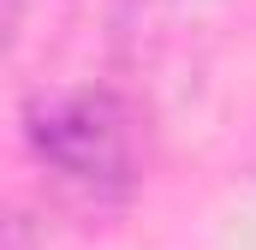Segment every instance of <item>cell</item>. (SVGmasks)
<instances>
[{
	"mask_svg": "<svg viewBox=\"0 0 256 250\" xmlns=\"http://www.w3.org/2000/svg\"><path fill=\"white\" fill-rule=\"evenodd\" d=\"M24 143L36 167L78 202H126L137 185V125L120 90L78 84L24 102Z\"/></svg>",
	"mask_w": 256,
	"mask_h": 250,
	"instance_id": "obj_1",
	"label": "cell"
},
{
	"mask_svg": "<svg viewBox=\"0 0 256 250\" xmlns=\"http://www.w3.org/2000/svg\"><path fill=\"white\" fill-rule=\"evenodd\" d=\"M202 18V0H108V30L126 60H161Z\"/></svg>",
	"mask_w": 256,
	"mask_h": 250,
	"instance_id": "obj_2",
	"label": "cell"
}]
</instances>
